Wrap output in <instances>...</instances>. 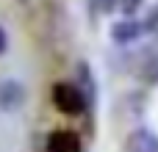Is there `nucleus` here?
I'll use <instances>...</instances> for the list:
<instances>
[{"label":"nucleus","mask_w":158,"mask_h":152,"mask_svg":"<svg viewBox=\"0 0 158 152\" xmlns=\"http://www.w3.org/2000/svg\"><path fill=\"white\" fill-rule=\"evenodd\" d=\"M8 50V33H6V28L0 25V55Z\"/></svg>","instance_id":"9d476101"},{"label":"nucleus","mask_w":158,"mask_h":152,"mask_svg":"<svg viewBox=\"0 0 158 152\" xmlns=\"http://www.w3.org/2000/svg\"><path fill=\"white\" fill-rule=\"evenodd\" d=\"M89 6L97 14H114L117 11V0H89Z\"/></svg>","instance_id":"0eeeda50"},{"label":"nucleus","mask_w":158,"mask_h":152,"mask_svg":"<svg viewBox=\"0 0 158 152\" xmlns=\"http://www.w3.org/2000/svg\"><path fill=\"white\" fill-rule=\"evenodd\" d=\"M125 152H158V136L147 127H139L125 138Z\"/></svg>","instance_id":"20e7f679"},{"label":"nucleus","mask_w":158,"mask_h":152,"mask_svg":"<svg viewBox=\"0 0 158 152\" xmlns=\"http://www.w3.org/2000/svg\"><path fill=\"white\" fill-rule=\"evenodd\" d=\"M142 3H144V0H119L117 6L122 8V14H125V19H128V17H133V14L139 11V6H142Z\"/></svg>","instance_id":"1a4fd4ad"},{"label":"nucleus","mask_w":158,"mask_h":152,"mask_svg":"<svg viewBox=\"0 0 158 152\" xmlns=\"http://www.w3.org/2000/svg\"><path fill=\"white\" fill-rule=\"evenodd\" d=\"M25 102V86L19 80H3L0 83V111L11 114V111H19Z\"/></svg>","instance_id":"f03ea898"},{"label":"nucleus","mask_w":158,"mask_h":152,"mask_svg":"<svg viewBox=\"0 0 158 152\" xmlns=\"http://www.w3.org/2000/svg\"><path fill=\"white\" fill-rule=\"evenodd\" d=\"M142 30H150V33L158 30V6H156V8H150V14L142 19Z\"/></svg>","instance_id":"6e6552de"},{"label":"nucleus","mask_w":158,"mask_h":152,"mask_svg":"<svg viewBox=\"0 0 158 152\" xmlns=\"http://www.w3.org/2000/svg\"><path fill=\"white\" fill-rule=\"evenodd\" d=\"M75 89L86 97V102H89V105L94 102V94H97L94 89H97V86H94V80H92V75H89V64H86V61H81V64H78V83H75Z\"/></svg>","instance_id":"423d86ee"},{"label":"nucleus","mask_w":158,"mask_h":152,"mask_svg":"<svg viewBox=\"0 0 158 152\" xmlns=\"http://www.w3.org/2000/svg\"><path fill=\"white\" fill-rule=\"evenodd\" d=\"M142 33H144V30H142V19H133V17L119 19V22H114V25H111V39H114L117 44L136 42Z\"/></svg>","instance_id":"39448f33"},{"label":"nucleus","mask_w":158,"mask_h":152,"mask_svg":"<svg viewBox=\"0 0 158 152\" xmlns=\"http://www.w3.org/2000/svg\"><path fill=\"white\" fill-rule=\"evenodd\" d=\"M44 152H81V138L72 130H53L44 141Z\"/></svg>","instance_id":"7ed1b4c3"},{"label":"nucleus","mask_w":158,"mask_h":152,"mask_svg":"<svg viewBox=\"0 0 158 152\" xmlns=\"http://www.w3.org/2000/svg\"><path fill=\"white\" fill-rule=\"evenodd\" d=\"M50 97H53V105H56L64 116H81V114L89 108L86 97H83V94L75 89V83H69V80H58V83L53 86Z\"/></svg>","instance_id":"f257e3e1"}]
</instances>
